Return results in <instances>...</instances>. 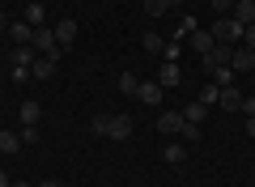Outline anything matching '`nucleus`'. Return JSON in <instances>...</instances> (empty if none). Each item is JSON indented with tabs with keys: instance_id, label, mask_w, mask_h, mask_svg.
Returning <instances> with one entry per match:
<instances>
[{
	"instance_id": "f257e3e1",
	"label": "nucleus",
	"mask_w": 255,
	"mask_h": 187,
	"mask_svg": "<svg viewBox=\"0 0 255 187\" xmlns=\"http://www.w3.org/2000/svg\"><path fill=\"white\" fill-rule=\"evenodd\" d=\"M243 30H247L243 21H234V17H217L209 34H213V43H226V47H234V43H243Z\"/></svg>"
},
{
	"instance_id": "f03ea898",
	"label": "nucleus",
	"mask_w": 255,
	"mask_h": 187,
	"mask_svg": "<svg viewBox=\"0 0 255 187\" xmlns=\"http://www.w3.org/2000/svg\"><path fill=\"white\" fill-rule=\"evenodd\" d=\"M30 47H34L38 55H55V51H60V47H55V30H51V26H34Z\"/></svg>"
},
{
	"instance_id": "7ed1b4c3",
	"label": "nucleus",
	"mask_w": 255,
	"mask_h": 187,
	"mask_svg": "<svg viewBox=\"0 0 255 187\" xmlns=\"http://www.w3.org/2000/svg\"><path fill=\"white\" fill-rule=\"evenodd\" d=\"M179 81H183L179 60H162V64H157V85H162V89H174Z\"/></svg>"
},
{
	"instance_id": "20e7f679",
	"label": "nucleus",
	"mask_w": 255,
	"mask_h": 187,
	"mask_svg": "<svg viewBox=\"0 0 255 187\" xmlns=\"http://www.w3.org/2000/svg\"><path fill=\"white\" fill-rule=\"evenodd\" d=\"M230 68L234 72H255V51L251 47H234L230 51Z\"/></svg>"
},
{
	"instance_id": "39448f33",
	"label": "nucleus",
	"mask_w": 255,
	"mask_h": 187,
	"mask_svg": "<svg viewBox=\"0 0 255 187\" xmlns=\"http://www.w3.org/2000/svg\"><path fill=\"white\" fill-rule=\"evenodd\" d=\"M55 60H60V51H55V55H38V60L30 64V77H38V81H51V77H55Z\"/></svg>"
},
{
	"instance_id": "423d86ee",
	"label": "nucleus",
	"mask_w": 255,
	"mask_h": 187,
	"mask_svg": "<svg viewBox=\"0 0 255 187\" xmlns=\"http://www.w3.org/2000/svg\"><path fill=\"white\" fill-rule=\"evenodd\" d=\"M183 111H162V119H157V132L162 136H174V132H183Z\"/></svg>"
},
{
	"instance_id": "0eeeda50",
	"label": "nucleus",
	"mask_w": 255,
	"mask_h": 187,
	"mask_svg": "<svg viewBox=\"0 0 255 187\" xmlns=\"http://www.w3.org/2000/svg\"><path fill=\"white\" fill-rule=\"evenodd\" d=\"M73 43H77V21H73V17H64L60 26H55V47L64 51V47H73Z\"/></svg>"
},
{
	"instance_id": "6e6552de",
	"label": "nucleus",
	"mask_w": 255,
	"mask_h": 187,
	"mask_svg": "<svg viewBox=\"0 0 255 187\" xmlns=\"http://www.w3.org/2000/svg\"><path fill=\"white\" fill-rule=\"evenodd\" d=\"M107 136H111V141H128V136H132V119H128V115H111Z\"/></svg>"
},
{
	"instance_id": "1a4fd4ad",
	"label": "nucleus",
	"mask_w": 255,
	"mask_h": 187,
	"mask_svg": "<svg viewBox=\"0 0 255 187\" xmlns=\"http://www.w3.org/2000/svg\"><path fill=\"white\" fill-rule=\"evenodd\" d=\"M230 17H234V21H243V26H255V0H234Z\"/></svg>"
},
{
	"instance_id": "9d476101",
	"label": "nucleus",
	"mask_w": 255,
	"mask_h": 187,
	"mask_svg": "<svg viewBox=\"0 0 255 187\" xmlns=\"http://www.w3.org/2000/svg\"><path fill=\"white\" fill-rule=\"evenodd\" d=\"M136 98L145 102V107H157V102H162V85H157V81H140Z\"/></svg>"
},
{
	"instance_id": "9b49d317",
	"label": "nucleus",
	"mask_w": 255,
	"mask_h": 187,
	"mask_svg": "<svg viewBox=\"0 0 255 187\" xmlns=\"http://www.w3.org/2000/svg\"><path fill=\"white\" fill-rule=\"evenodd\" d=\"M21 149V132H13V128H0V153H17Z\"/></svg>"
},
{
	"instance_id": "f8f14e48",
	"label": "nucleus",
	"mask_w": 255,
	"mask_h": 187,
	"mask_svg": "<svg viewBox=\"0 0 255 187\" xmlns=\"http://www.w3.org/2000/svg\"><path fill=\"white\" fill-rule=\"evenodd\" d=\"M187 43L196 47V55H209V51H213V34H209V30H191Z\"/></svg>"
},
{
	"instance_id": "ddd939ff",
	"label": "nucleus",
	"mask_w": 255,
	"mask_h": 187,
	"mask_svg": "<svg viewBox=\"0 0 255 187\" xmlns=\"http://www.w3.org/2000/svg\"><path fill=\"white\" fill-rule=\"evenodd\" d=\"M230 51H234V47H226V43H213V51L204 55V64H209V68H221V64H230Z\"/></svg>"
},
{
	"instance_id": "4468645a",
	"label": "nucleus",
	"mask_w": 255,
	"mask_h": 187,
	"mask_svg": "<svg viewBox=\"0 0 255 187\" xmlns=\"http://www.w3.org/2000/svg\"><path fill=\"white\" fill-rule=\"evenodd\" d=\"M30 34H34V26H26V21H21V26H13V21H9V38H13V47H26Z\"/></svg>"
},
{
	"instance_id": "2eb2a0df",
	"label": "nucleus",
	"mask_w": 255,
	"mask_h": 187,
	"mask_svg": "<svg viewBox=\"0 0 255 187\" xmlns=\"http://www.w3.org/2000/svg\"><path fill=\"white\" fill-rule=\"evenodd\" d=\"M174 4H179V0H145V13H149V17H166Z\"/></svg>"
},
{
	"instance_id": "dca6fc26",
	"label": "nucleus",
	"mask_w": 255,
	"mask_h": 187,
	"mask_svg": "<svg viewBox=\"0 0 255 187\" xmlns=\"http://www.w3.org/2000/svg\"><path fill=\"white\" fill-rule=\"evenodd\" d=\"M183 119H187V124H204V119H209V107H204V102L196 98L187 111H183Z\"/></svg>"
},
{
	"instance_id": "f3484780",
	"label": "nucleus",
	"mask_w": 255,
	"mask_h": 187,
	"mask_svg": "<svg viewBox=\"0 0 255 187\" xmlns=\"http://www.w3.org/2000/svg\"><path fill=\"white\" fill-rule=\"evenodd\" d=\"M217 107H226V111H238V107H243V94H238L234 85H226V89H221V102H217Z\"/></svg>"
},
{
	"instance_id": "a211bd4d",
	"label": "nucleus",
	"mask_w": 255,
	"mask_h": 187,
	"mask_svg": "<svg viewBox=\"0 0 255 187\" xmlns=\"http://www.w3.org/2000/svg\"><path fill=\"white\" fill-rule=\"evenodd\" d=\"M38 119H43V107H38L34 98H26L21 102V124H38Z\"/></svg>"
},
{
	"instance_id": "6ab92c4d",
	"label": "nucleus",
	"mask_w": 255,
	"mask_h": 187,
	"mask_svg": "<svg viewBox=\"0 0 255 187\" xmlns=\"http://www.w3.org/2000/svg\"><path fill=\"white\" fill-rule=\"evenodd\" d=\"M9 60H13V64H26V68H30V64L38 60V51H34L30 43H26V47H13V55H9Z\"/></svg>"
},
{
	"instance_id": "aec40b11",
	"label": "nucleus",
	"mask_w": 255,
	"mask_h": 187,
	"mask_svg": "<svg viewBox=\"0 0 255 187\" xmlns=\"http://www.w3.org/2000/svg\"><path fill=\"white\" fill-rule=\"evenodd\" d=\"M43 17H47L43 0H30V4H26V21H30V26H43Z\"/></svg>"
},
{
	"instance_id": "412c9836",
	"label": "nucleus",
	"mask_w": 255,
	"mask_h": 187,
	"mask_svg": "<svg viewBox=\"0 0 255 187\" xmlns=\"http://www.w3.org/2000/svg\"><path fill=\"white\" fill-rule=\"evenodd\" d=\"M200 102H204V107H217V102H221V85H217V81H209V85L200 89Z\"/></svg>"
},
{
	"instance_id": "4be33fe9",
	"label": "nucleus",
	"mask_w": 255,
	"mask_h": 187,
	"mask_svg": "<svg viewBox=\"0 0 255 187\" xmlns=\"http://www.w3.org/2000/svg\"><path fill=\"white\" fill-rule=\"evenodd\" d=\"M140 47H145L149 55H162V51H166V43H162V34H153V30H149V34L140 38Z\"/></svg>"
},
{
	"instance_id": "5701e85b",
	"label": "nucleus",
	"mask_w": 255,
	"mask_h": 187,
	"mask_svg": "<svg viewBox=\"0 0 255 187\" xmlns=\"http://www.w3.org/2000/svg\"><path fill=\"white\" fill-rule=\"evenodd\" d=\"M136 89H140L136 72H119V94H136Z\"/></svg>"
},
{
	"instance_id": "b1692460",
	"label": "nucleus",
	"mask_w": 255,
	"mask_h": 187,
	"mask_svg": "<svg viewBox=\"0 0 255 187\" xmlns=\"http://www.w3.org/2000/svg\"><path fill=\"white\" fill-rule=\"evenodd\" d=\"M162 158L170 162V166H179V162L187 158V145H166V149H162Z\"/></svg>"
},
{
	"instance_id": "393cba45",
	"label": "nucleus",
	"mask_w": 255,
	"mask_h": 187,
	"mask_svg": "<svg viewBox=\"0 0 255 187\" xmlns=\"http://www.w3.org/2000/svg\"><path fill=\"white\" fill-rule=\"evenodd\" d=\"M183 145H187V149H191V145H200V124H183Z\"/></svg>"
},
{
	"instance_id": "a878e982",
	"label": "nucleus",
	"mask_w": 255,
	"mask_h": 187,
	"mask_svg": "<svg viewBox=\"0 0 255 187\" xmlns=\"http://www.w3.org/2000/svg\"><path fill=\"white\" fill-rule=\"evenodd\" d=\"M107 124H111V115H107V111H94V119H90L94 136H107Z\"/></svg>"
},
{
	"instance_id": "bb28decb",
	"label": "nucleus",
	"mask_w": 255,
	"mask_h": 187,
	"mask_svg": "<svg viewBox=\"0 0 255 187\" xmlns=\"http://www.w3.org/2000/svg\"><path fill=\"white\" fill-rule=\"evenodd\" d=\"M21 145H38V124H21Z\"/></svg>"
},
{
	"instance_id": "cd10ccee",
	"label": "nucleus",
	"mask_w": 255,
	"mask_h": 187,
	"mask_svg": "<svg viewBox=\"0 0 255 187\" xmlns=\"http://www.w3.org/2000/svg\"><path fill=\"white\" fill-rule=\"evenodd\" d=\"M230 77H234V68H230V64H221V68H213V81H217L221 89L230 85Z\"/></svg>"
},
{
	"instance_id": "c85d7f7f",
	"label": "nucleus",
	"mask_w": 255,
	"mask_h": 187,
	"mask_svg": "<svg viewBox=\"0 0 255 187\" xmlns=\"http://www.w3.org/2000/svg\"><path fill=\"white\" fill-rule=\"evenodd\" d=\"M213 9H217L221 17H230V9H234V0H213Z\"/></svg>"
},
{
	"instance_id": "c756f323",
	"label": "nucleus",
	"mask_w": 255,
	"mask_h": 187,
	"mask_svg": "<svg viewBox=\"0 0 255 187\" xmlns=\"http://www.w3.org/2000/svg\"><path fill=\"white\" fill-rule=\"evenodd\" d=\"M238 111H243V115H255V94H247V98H243V107H238Z\"/></svg>"
},
{
	"instance_id": "7c9ffc66",
	"label": "nucleus",
	"mask_w": 255,
	"mask_h": 187,
	"mask_svg": "<svg viewBox=\"0 0 255 187\" xmlns=\"http://www.w3.org/2000/svg\"><path fill=\"white\" fill-rule=\"evenodd\" d=\"M243 47H251V51H255V26H247V30H243Z\"/></svg>"
},
{
	"instance_id": "2f4dec72",
	"label": "nucleus",
	"mask_w": 255,
	"mask_h": 187,
	"mask_svg": "<svg viewBox=\"0 0 255 187\" xmlns=\"http://www.w3.org/2000/svg\"><path fill=\"white\" fill-rule=\"evenodd\" d=\"M247 136H255V115H247Z\"/></svg>"
},
{
	"instance_id": "473e14b6",
	"label": "nucleus",
	"mask_w": 255,
	"mask_h": 187,
	"mask_svg": "<svg viewBox=\"0 0 255 187\" xmlns=\"http://www.w3.org/2000/svg\"><path fill=\"white\" fill-rule=\"evenodd\" d=\"M0 34H9V17L4 13H0Z\"/></svg>"
},
{
	"instance_id": "72a5a7b5",
	"label": "nucleus",
	"mask_w": 255,
	"mask_h": 187,
	"mask_svg": "<svg viewBox=\"0 0 255 187\" xmlns=\"http://www.w3.org/2000/svg\"><path fill=\"white\" fill-rule=\"evenodd\" d=\"M0 187H13V179H9V175H4V170H0Z\"/></svg>"
},
{
	"instance_id": "f704fd0d",
	"label": "nucleus",
	"mask_w": 255,
	"mask_h": 187,
	"mask_svg": "<svg viewBox=\"0 0 255 187\" xmlns=\"http://www.w3.org/2000/svg\"><path fill=\"white\" fill-rule=\"evenodd\" d=\"M38 187H60V183H51V179H47V183H38Z\"/></svg>"
},
{
	"instance_id": "c9c22d12",
	"label": "nucleus",
	"mask_w": 255,
	"mask_h": 187,
	"mask_svg": "<svg viewBox=\"0 0 255 187\" xmlns=\"http://www.w3.org/2000/svg\"><path fill=\"white\" fill-rule=\"evenodd\" d=\"M13 187H30V183H13Z\"/></svg>"
},
{
	"instance_id": "e433bc0d",
	"label": "nucleus",
	"mask_w": 255,
	"mask_h": 187,
	"mask_svg": "<svg viewBox=\"0 0 255 187\" xmlns=\"http://www.w3.org/2000/svg\"><path fill=\"white\" fill-rule=\"evenodd\" d=\"M0 72H4V64H0Z\"/></svg>"
},
{
	"instance_id": "4c0bfd02",
	"label": "nucleus",
	"mask_w": 255,
	"mask_h": 187,
	"mask_svg": "<svg viewBox=\"0 0 255 187\" xmlns=\"http://www.w3.org/2000/svg\"><path fill=\"white\" fill-rule=\"evenodd\" d=\"M251 158H255V153H251Z\"/></svg>"
}]
</instances>
